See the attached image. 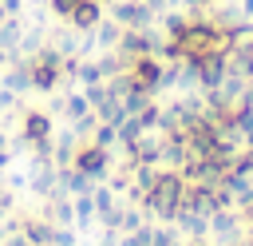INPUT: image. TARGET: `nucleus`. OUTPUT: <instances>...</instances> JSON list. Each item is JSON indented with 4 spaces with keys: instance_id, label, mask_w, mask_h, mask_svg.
Listing matches in <instances>:
<instances>
[{
    "instance_id": "1",
    "label": "nucleus",
    "mask_w": 253,
    "mask_h": 246,
    "mask_svg": "<svg viewBox=\"0 0 253 246\" xmlns=\"http://www.w3.org/2000/svg\"><path fill=\"white\" fill-rule=\"evenodd\" d=\"M182 194H186V179H182V171L166 167V171H158V175H154V186L146 190L142 206H146L150 214H158V218L174 222V214L182 210Z\"/></svg>"
},
{
    "instance_id": "2",
    "label": "nucleus",
    "mask_w": 253,
    "mask_h": 246,
    "mask_svg": "<svg viewBox=\"0 0 253 246\" xmlns=\"http://www.w3.org/2000/svg\"><path fill=\"white\" fill-rule=\"evenodd\" d=\"M126 79L134 83V87H142V91H158L162 87V60L158 56H138V60H130L126 63Z\"/></svg>"
},
{
    "instance_id": "3",
    "label": "nucleus",
    "mask_w": 253,
    "mask_h": 246,
    "mask_svg": "<svg viewBox=\"0 0 253 246\" xmlns=\"http://www.w3.org/2000/svg\"><path fill=\"white\" fill-rule=\"evenodd\" d=\"M71 167H75V171H83L87 179H103V175H107V167H111V155H107V147L87 143V147H79V151H75Z\"/></svg>"
},
{
    "instance_id": "4",
    "label": "nucleus",
    "mask_w": 253,
    "mask_h": 246,
    "mask_svg": "<svg viewBox=\"0 0 253 246\" xmlns=\"http://www.w3.org/2000/svg\"><path fill=\"white\" fill-rule=\"evenodd\" d=\"M245 230V218L237 206H225V210H213L210 214V238L217 242H237V234Z\"/></svg>"
},
{
    "instance_id": "5",
    "label": "nucleus",
    "mask_w": 253,
    "mask_h": 246,
    "mask_svg": "<svg viewBox=\"0 0 253 246\" xmlns=\"http://www.w3.org/2000/svg\"><path fill=\"white\" fill-rule=\"evenodd\" d=\"M115 20L123 28H150L154 20V8L146 0H126V4H115Z\"/></svg>"
},
{
    "instance_id": "6",
    "label": "nucleus",
    "mask_w": 253,
    "mask_h": 246,
    "mask_svg": "<svg viewBox=\"0 0 253 246\" xmlns=\"http://www.w3.org/2000/svg\"><path fill=\"white\" fill-rule=\"evenodd\" d=\"M24 135L43 151V147H47V135H51V119H47L43 111H28V115H24Z\"/></svg>"
},
{
    "instance_id": "7",
    "label": "nucleus",
    "mask_w": 253,
    "mask_h": 246,
    "mask_svg": "<svg viewBox=\"0 0 253 246\" xmlns=\"http://www.w3.org/2000/svg\"><path fill=\"white\" fill-rule=\"evenodd\" d=\"M174 222H178V230H182L186 238H210V218L198 214V210H178Z\"/></svg>"
},
{
    "instance_id": "8",
    "label": "nucleus",
    "mask_w": 253,
    "mask_h": 246,
    "mask_svg": "<svg viewBox=\"0 0 253 246\" xmlns=\"http://www.w3.org/2000/svg\"><path fill=\"white\" fill-rule=\"evenodd\" d=\"M79 32H91V28H99V20H103V12H99V0H83L71 16H67Z\"/></svg>"
},
{
    "instance_id": "9",
    "label": "nucleus",
    "mask_w": 253,
    "mask_h": 246,
    "mask_svg": "<svg viewBox=\"0 0 253 246\" xmlns=\"http://www.w3.org/2000/svg\"><path fill=\"white\" fill-rule=\"evenodd\" d=\"M138 226H142V214H138V210H119V218H115V230L130 234V230H138Z\"/></svg>"
},
{
    "instance_id": "10",
    "label": "nucleus",
    "mask_w": 253,
    "mask_h": 246,
    "mask_svg": "<svg viewBox=\"0 0 253 246\" xmlns=\"http://www.w3.org/2000/svg\"><path fill=\"white\" fill-rule=\"evenodd\" d=\"M150 238H154V226H138V230H130L126 238H123V246H150Z\"/></svg>"
},
{
    "instance_id": "11",
    "label": "nucleus",
    "mask_w": 253,
    "mask_h": 246,
    "mask_svg": "<svg viewBox=\"0 0 253 246\" xmlns=\"http://www.w3.org/2000/svg\"><path fill=\"white\" fill-rule=\"evenodd\" d=\"M75 218H79V222H91V218H95V198H91V190L79 194V202H75Z\"/></svg>"
},
{
    "instance_id": "12",
    "label": "nucleus",
    "mask_w": 253,
    "mask_h": 246,
    "mask_svg": "<svg viewBox=\"0 0 253 246\" xmlns=\"http://www.w3.org/2000/svg\"><path fill=\"white\" fill-rule=\"evenodd\" d=\"M150 246H182V242H178V230L158 226V230H154V238H150Z\"/></svg>"
},
{
    "instance_id": "13",
    "label": "nucleus",
    "mask_w": 253,
    "mask_h": 246,
    "mask_svg": "<svg viewBox=\"0 0 253 246\" xmlns=\"http://www.w3.org/2000/svg\"><path fill=\"white\" fill-rule=\"evenodd\" d=\"M79 4H83V0H51V12H55V16H63V20H67V16H71V12H75V8H79Z\"/></svg>"
},
{
    "instance_id": "14",
    "label": "nucleus",
    "mask_w": 253,
    "mask_h": 246,
    "mask_svg": "<svg viewBox=\"0 0 253 246\" xmlns=\"http://www.w3.org/2000/svg\"><path fill=\"white\" fill-rule=\"evenodd\" d=\"M186 4H190V12H194V16H202V12H210V8H213V0H186Z\"/></svg>"
},
{
    "instance_id": "15",
    "label": "nucleus",
    "mask_w": 253,
    "mask_h": 246,
    "mask_svg": "<svg viewBox=\"0 0 253 246\" xmlns=\"http://www.w3.org/2000/svg\"><path fill=\"white\" fill-rule=\"evenodd\" d=\"M241 16H245V20H253V0H241Z\"/></svg>"
},
{
    "instance_id": "16",
    "label": "nucleus",
    "mask_w": 253,
    "mask_h": 246,
    "mask_svg": "<svg viewBox=\"0 0 253 246\" xmlns=\"http://www.w3.org/2000/svg\"><path fill=\"white\" fill-rule=\"evenodd\" d=\"M249 83H253V75H249Z\"/></svg>"
},
{
    "instance_id": "17",
    "label": "nucleus",
    "mask_w": 253,
    "mask_h": 246,
    "mask_svg": "<svg viewBox=\"0 0 253 246\" xmlns=\"http://www.w3.org/2000/svg\"><path fill=\"white\" fill-rule=\"evenodd\" d=\"M99 4H107V0H99Z\"/></svg>"
}]
</instances>
